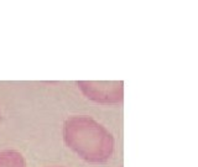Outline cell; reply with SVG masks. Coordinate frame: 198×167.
<instances>
[{"label": "cell", "instance_id": "3957f363", "mask_svg": "<svg viewBox=\"0 0 198 167\" xmlns=\"http://www.w3.org/2000/svg\"><path fill=\"white\" fill-rule=\"evenodd\" d=\"M0 167H26L23 153L15 150L0 152Z\"/></svg>", "mask_w": 198, "mask_h": 167}, {"label": "cell", "instance_id": "277c9868", "mask_svg": "<svg viewBox=\"0 0 198 167\" xmlns=\"http://www.w3.org/2000/svg\"><path fill=\"white\" fill-rule=\"evenodd\" d=\"M50 167H62V166H50Z\"/></svg>", "mask_w": 198, "mask_h": 167}, {"label": "cell", "instance_id": "6da1fadb", "mask_svg": "<svg viewBox=\"0 0 198 167\" xmlns=\"http://www.w3.org/2000/svg\"><path fill=\"white\" fill-rule=\"evenodd\" d=\"M66 145L89 164H105L114 153V138L93 118L73 115L64 121Z\"/></svg>", "mask_w": 198, "mask_h": 167}, {"label": "cell", "instance_id": "7a4b0ae2", "mask_svg": "<svg viewBox=\"0 0 198 167\" xmlns=\"http://www.w3.org/2000/svg\"><path fill=\"white\" fill-rule=\"evenodd\" d=\"M78 87L88 99L100 104L120 103L124 97L121 81H81Z\"/></svg>", "mask_w": 198, "mask_h": 167}]
</instances>
